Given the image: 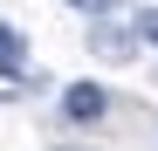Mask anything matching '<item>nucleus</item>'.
Segmentation results:
<instances>
[{
	"label": "nucleus",
	"mask_w": 158,
	"mask_h": 151,
	"mask_svg": "<svg viewBox=\"0 0 158 151\" xmlns=\"http://www.w3.org/2000/svg\"><path fill=\"white\" fill-rule=\"evenodd\" d=\"M62 7H76V14H89V21H110V7H117V0H62Z\"/></svg>",
	"instance_id": "nucleus-5"
},
{
	"label": "nucleus",
	"mask_w": 158,
	"mask_h": 151,
	"mask_svg": "<svg viewBox=\"0 0 158 151\" xmlns=\"http://www.w3.org/2000/svg\"><path fill=\"white\" fill-rule=\"evenodd\" d=\"M62 117L69 124H103V117H110V89H103V83H69L62 89Z\"/></svg>",
	"instance_id": "nucleus-1"
},
{
	"label": "nucleus",
	"mask_w": 158,
	"mask_h": 151,
	"mask_svg": "<svg viewBox=\"0 0 158 151\" xmlns=\"http://www.w3.org/2000/svg\"><path fill=\"white\" fill-rule=\"evenodd\" d=\"M131 35H138V41H151V48H158V7H138V21H131Z\"/></svg>",
	"instance_id": "nucleus-4"
},
{
	"label": "nucleus",
	"mask_w": 158,
	"mask_h": 151,
	"mask_svg": "<svg viewBox=\"0 0 158 151\" xmlns=\"http://www.w3.org/2000/svg\"><path fill=\"white\" fill-rule=\"evenodd\" d=\"M89 55H103V62H131V55H138V35L117 28V21H96V28H89Z\"/></svg>",
	"instance_id": "nucleus-2"
},
{
	"label": "nucleus",
	"mask_w": 158,
	"mask_h": 151,
	"mask_svg": "<svg viewBox=\"0 0 158 151\" xmlns=\"http://www.w3.org/2000/svg\"><path fill=\"white\" fill-rule=\"evenodd\" d=\"M21 76H28V41L14 21H0V83H21Z\"/></svg>",
	"instance_id": "nucleus-3"
}]
</instances>
